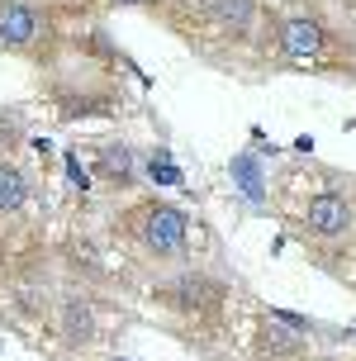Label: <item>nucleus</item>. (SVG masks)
<instances>
[{"label": "nucleus", "instance_id": "f257e3e1", "mask_svg": "<svg viewBox=\"0 0 356 361\" xmlns=\"http://www.w3.org/2000/svg\"><path fill=\"white\" fill-rule=\"evenodd\" d=\"M133 233L152 257H176L185 252V214L176 204H142L133 214Z\"/></svg>", "mask_w": 356, "mask_h": 361}, {"label": "nucleus", "instance_id": "f03ea898", "mask_svg": "<svg viewBox=\"0 0 356 361\" xmlns=\"http://www.w3.org/2000/svg\"><path fill=\"white\" fill-rule=\"evenodd\" d=\"M304 224H309V233H314V238H342L347 228H352V200L338 195V190H323V195L309 200Z\"/></svg>", "mask_w": 356, "mask_h": 361}, {"label": "nucleus", "instance_id": "7ed1b4c3", "mask_svg": "<svg viewBox=\"0 0 356 361\" xmlns=\"http://www.w3.org/2000/svg\"><path fill=\"white\" fill-rule=\"evenodd\" d=\"M43 34V15L24 0H5L0 5V43L5 48H29L34 38Z\"/></svg>", "mask_w": 356, "mask_h": 361}, {"label": "nucleus", "instance_id": "20e7f679", "mask_svg": "<svg viewBox=\"0 0 356 361\" xmlns=\"http://www.w3.org/2000/svg\"><path fill=\"white\" fill-rule=\"evenodd\" d=\"M281 48L295 57V62L319 57V53H323V29H319V19H309V15L285 19V24H281Z\"/></svg>", "mask_w": 356, "mask_h": 361}, {"label": "nucleus", "instance_id": "39448f33", "mask_svg": "<svg viewBox=\"0 0 356 361\" xmlns=\"http://www.w3.org/2000/svg\"><path fill=\"white\" fill-rule=\"evenodd\" d=\"M257 352H262V357H300L304 338H300V328H290V324H281V319L266 314V324L257 333Z\"/></svg>", "mask_w": 356, "mask_h": 361}, {"label": "nucleus", "instance_id": "423d86ee", "mask_svg": "<svg viewBox=\"0 0 356 361\" xmlns=\"http://www.w3.org/2000/svg\"><path fill=\"white\" fill-rule=\"evenodd\" d=\"M166 300L176 309H214L219 305V286L204 281V276H185L176 286H166Z\"/></svg>", "mask_w": 356, "mask_h": 361}, {"label": "nucleus", "instance_id": "0eeeda50", "mask_svg": "<svg viewBox=\"0 0 356 361\" xmlns=\"http://www.w3.org/2000/svg\"><path fill=\"white\" fill-rule=\"evenodd\" d=\"M209 15L219 29H228L233 38H243L252 29V19H257V5L252 0H209Z\"/></svg>", "mask_w": 356, "mask_h": 361}, {"label": "nucleus", "instance_id": "6e6552de", "mask_svg": "<svg viewBox=\"0 0 356 361\" xmlns=\"http://www.w3.org/2000/svg\"><path fill=\"white\" fill-rule=\"evenodd\" d=\"M62 338L71 347L95 343V314H90V305H81V300H67L62 305Z\"/></svg>", "mask_w": 356, "mask_h": 361}, {"label": "nucleus", "instance_id": "1a4fd4ad", "mask_svg": "<svg viewBox=\"0 0 356 361\" xmlns=\"http://www.w3.org/2000/svg\"><path fill=\"white\" fill-rule=\"evenodd\" d=\"M24 200H29V176H24L19 166L0 162V214H15V209H24Z\"/></svg>", "mask_w": 356, "mask_h": 361}, {"label": "nucleus", "instance_id": "9d476101", "mask_svg": "<svg viewBox=\"0 0 356 361\" xmlns=\"http://www.w3.org/2000/svg\"><path fill=\"white\" fill-rule=\"evenodd\" d=\"M100 166H105V176L114 185H128L133 180V157H128V147H105L100 152Z\"/></svg>", "mask_w": 356, "mask_h": 361}, {"label": "nucleus", "instance_id": "9b49d317", "mask_svg": "<svg viewBox=\"0 0 356 361\" xmlns=\"http://www.w3.org/2000/svg\"><path fill=\"white\" fill-rule=\"evenodd\" d=\"M233 176H238V185H243L247 200H262V171H257L252 157H233Z\"/></svg>", "mask_w": 356, "mask_h": 361}, {"label": "nucleus", "instance_id": "f8f14e48", "mask_svg": "<svg viewBox=\"0 0 356 361\" xmlns=\"http://www.w3.org/2000/svg\"><path fill=\"white\" fill-rule=\"evenodd\" d=\"M147 171H152V180H157V185H180V171H176V162H171L166 152H157V157L147 162Z\"/></svg>", "mask_w": 356, "mask_h": 361}, {"label": "nucleus", "instance_id": "ddd939ff", "mask_svg": "<svg viewBox=\"0 0 356 361\" xmlns=\"http://www.w3.org/2000/svg\"><path fill=\"white\" fill-rule=\"evenodd\" d=\"M67 176H71V185H76V190H86L90 180H86V171H81V162H76V157H67Z\"/></svg>", "mask_w": 356, "mask_h": 361}, {"label": "nucleus", "instance_id": "4468645a", "mask_svg": "<svg viewBox=\"0 0 356 361\" xmlns=\"http://www.w3.org/2000/svg\"><path fill=\"white\" fill-rule=\"evenodd\" d=\"M109 5H142V0H109Z\"/></svg>", "mask_w": 356, "mask_h": 361}]
</instances>
